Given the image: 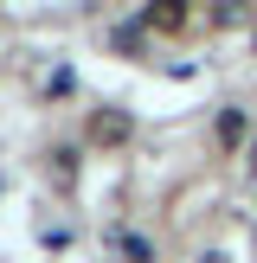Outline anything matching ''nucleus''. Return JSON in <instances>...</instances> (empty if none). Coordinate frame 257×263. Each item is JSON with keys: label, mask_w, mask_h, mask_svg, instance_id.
I'll use <instances>...</instances> for the list:
<instances>
[{"label": "nucleus", "mask_w": 257, "mask_h": 263, "mask_svg": "<svg viewBox=\"0 0 257 263\" xmlns=\"http://www.w3.org/2000/svg\"><path fill=\"white\" fill-rule=\"evenodd\" d=\"M206 13H187V7H148V26L154 32H193Z\"/></svg>", "instance_id": "1"}]
</instances>
